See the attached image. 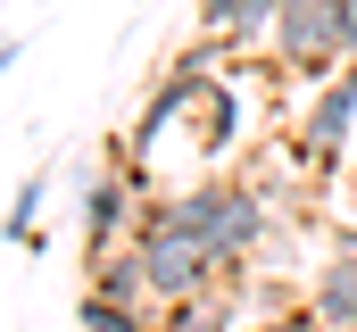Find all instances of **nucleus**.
<instances>
[{
	"instance_id": "1",
	"label": "nucleus",
	"mask_w": 357,
	"mask_h": 332,
	"mask_svg": "<svg viewBox=\"0 0 357 332\" xmlns=\"http://www.w3.org/2000/svg\"><path fill=\"white\" fill-rule=\"evenodd\" d=\"M133 257H142L158 308H167V299H199V291H216V274H225L216 249L175 216V199H150V208H142V225H133Z\"/></svg>"
},
{
	"instance_id": "2",
	"label": "nucleus",
	"mask_w": 357,
	"mask_h": 332,
	"mask_svg": "<svg viewBox=\"0 0 357 332\" xmlns=\"http://www.w3.org/2000/svg\"><path fill=\"white\" fill-rule=\"evenodd\" d=\"M175 216L216 249V266H225V274H233V266H250V249L266 241V199H258L250 183H233V174H208V183L175 191Z\"/></svg>"
},
{
	"instance_id": "3",
	"label": "nucleus",
	"mask_w": 357,
	"mask_h": 332,
	"mask_svg": "<svg viewBox=\"0 0 357 332\" xmlns=\"http://www.w3.org/2000/svg\"><path fill=\"white\" fill-rule=\"evenodd\" d=\"M266 42H274V59H282L291 75L333 83L349 67V8H341V0H282Z\"/></svg>"
},
{
	"instance_id": "4",
	"label": "nucleus",
	"mask_w": 357,
	"mask_h": 332,
	"mask_svg": "<svg viewBox=\"0 0 357 332\" xmlns=\"http://www.w3.org/2000/svg\"><path fill=\"white\" fill-rule=\"evenodd\" d=\"M142 183L125 174V166L108 158V166H91L84 174V257H108V249H125L133 241V225H142Z\"/></svg>"
},
{
	"instance_id": "5",
	"label": "nucleus",
	"mask_w": 357,
	"mask_h": 332,
	"mask_svg": "<svg viewBox=\"0 0 357 332\" xmlns=\"http://www.w3.org/2000/svg\"><path fill=\"white\" fill-rule=\"evenodd\" d=\"M349 133H357V59H349L333 83H316L299 142H307V158H341V150H349Z\"/></svg>"
},
{
	"instance_id": "6",
	"label": "nucleus",
	"mask_w": 357,
	"mask_h": 332,
	"mask_svg": "<svg viewBox=\"0 0 357 332\" xmlns=\"http://www.w3.org/2000/svg\"><path fill=\"white\" fill-rule=\"evenodd\" d=\"M307 308H316L333 332H357V233H341V249L324 257V274H316Z\"/></svg>"
},
{
	"instance_id": "7",
	"label": "nucleus",
	"mask_w": 357,
	"mask_h": 332,
	"mask_svg": "<svg viewBox=\"0 0 357 332\" xmlns=\"http://www.w3.org/2000/svg\"><path fill=\"white\" fill-rule=\"evenodd\" d=\"M84 266H91V291H100V299H116V308H133V316H158V291H150V274H142L133 241L108 249V257H84Z\"/></svg>"
},
{
	"instance_id": "8",
	"label": "nucleus",
	"mask_w": 357,
	"mask_h": 332,
	"mask_svg": "<svg viewBox=\"0 0 357 332\" xmlns=\"http://www.w3.org/2000/svg\"><path fill=\"white\" fill-rule=\"evenodd\" d=\"M282 0H199V33L208 42H266Z\"/></svg>"
},
{
	"instance_id": "9",
	"label": "nucleus",
	"mask_w": 357,
	"mask_h": 332,
	"mask_svg": "<svg viewBox=\"0 0 357 332\" xmlns=\"http://www.w3.org/2000/svg\"><path fill=\"white\" fill-rule=\"evenodd\" d=\"M150 332H233V299L225 291H199V299H167Z\"/></svg>"
},
{
	"instance_id": "10",
	"label": "nucleus",
	"mask_w": 357,
	"mask_h": 332,
	"mask_svg": "<svg viewBox=\"0 0 357 332\" xmlns=\"http://www.w3.org/2000/svg\"><path fill=\"white\" fill-rule=\"evenodd\" d=\"M75 324H84V332H150V316H133V308H116V299L84 291V299H75Z\"/></svg>"
},
{
	"instance_id": "11",
	"label": "nucleus",
	"mask_w": 357,
	"mask_h": 332,
	"mask_svg": "<svg viewBox=\"0 0 357 332\" xmlns=\"http://www.w3.org/2000/svg\"><path fill=\"white\" fill-rule=\"evenodd\" d=\"M42 199H50V174H25V183H17V199H8V241H42V233H33Z\"/></svg>"
},
{
	"instance_id": "12",
	"label": "nucleus",
	"mask_w": 357,
	"mask_h": 332,
	"mask_svg": "<svg viewBox=\"0 0 357 332\" xmlns=\"http://www.w3.org/2000/svg\"><path fill=\"white\" fill-rule=\"evenodd\" d=\"M225 133H233V91H199V142L216 150Z\"/></svg>"
},
{
	"instance_id": "13",
	"label": "nucleus",
	"mask_w": 357,
	"mask_h": 332,
	"mask_svg": "<svg viewBox=\"0 0 357 332\" xmlns=\"http://www.w3.org/2000/svg\"><path fill=\"white\" fill-rule=\"evenodd\" d=\"M258 332H333V324H324V316H316L307 299H291V308H274V316H266Z\"/></svg>"
},
{
	"instance_id": "14",
	"label": "nucleus",
	"mask_w": 357,
	"mask_h": 332,
	"mask_svg": "<svg viewBox=\"0 0 357 332\" xmlns=\"http://www.w3.org/2000/svg\"><path fill=\"white\" fill-rule=\"evenodd\" d=\"M341 8H349V59H357V0H341Z\"/></svg>"
},
{
	"instance_id": "15",
	"label": "nucleus",
	"mask_w": 357,
	"mask_h": 332,
	"mask_svg": "<svg viewBox=\"0 0 357 332\" xmlns=\"http://www.w3.org/2000/svg\"><path fill=\"white\" fill-rule=\"evenodd\" d=\"M8 67H17V42H0V75H8Z\"/></svg>"
}]
</instances>
